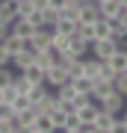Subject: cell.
<instances>
[{
  "label": "cell",
  "mask_w": 127,
  "mask_h": 133,
  "mask_svg": "<svg viewBox=\"0 0 127 133\" xmlns=\"http://www.w3.org/2000/svg\"><path fill=\"white\" fill-rule=\"evenodd\" d=\"M71 83H74V89H77V95H92V86H95V80H92V77H77V80H71Z\"/></svg>",
  "instance_id": "obj_17"
},
{
  "label": "cell",
  "mask_w": 127,
  "mask_h": 133,
  "mask_svg": "<svg viewBox=\"0 0 127 133\" xmlns=\"http://www.w3.org/2000/svg\"><path fill=\"white\" fill-rule=\"evenodd\" d=\"M98 38H112V27H109L106 18H98L95 21V42Z\"/></svg>",
  "instance_id": "obj_16"
},
{
  "label": "cell",
  "mask_w": 127,
  "mask_h": 133,
  "mask_svg": "<svg viewBox=\"0 0 127 133\" xmlns=\"http://www.w3.org/2000/svg\"><path fill=\"white\" fill-rule=\"evenodd\" d=\"M115 50H118V38H98V42H92V56H98V59H109Z\"/></svg>",
  "instance_id": "obj_3"
},
{
  "label": "cell",
  "mask_w": 127,
  "mask_h": 133,
  "mask_svg": "<svg viewBox=\"0 0 127 133\" xmlns=\"http://www.w3.org/2000/svg\"><path fill=\"white\" fill-rule=\"evenodd\" d=\"M53 124H56V130H62V124H65V112H62V109H53Z\"/></svg>",
  "instance_id": "obj_31"
},
{
  "label": "cell",
  "mask_w": 127,
  "mask_h": 133,
  "mask_svg": "<svg viewBox=\"0 0 127 133\" xmlns=\"http://www.w3.org/2000/svg\"><path fill=\"white\" fill-rule=\"evenodd\" d=\"M30 48L33 50H44V48H50L53 44V27H36V33L30 36Z\"/></svg>",
  "instance_id": "obj_2"
},
{
  "label": "cell",
  "mask_w": 127,
  "mask_h": 133,
  "mask_svg": "<svg viewBox=\"0 0 127 133\" xmlns=\"http://www.w3.org/2000/svg\"><path fill=\"white\" fill-rule=\"evenodd\" d=\"M118 48H124V50H127V33H124L121 38H118Z\"/></svg>",
  "instance_id": "obj_35"
},
{
  "label": "cell",
  "mask_w": 127,
  "mask_h": 133,
  "mask_svg": "<svg viewBox=\"0 0 127 133\" xmlns=\"http://www.w3.org/2000/svg\"><path fill=\"white\" fill-rule=\"evenodd\" d=\"M98 3H104V0H98Z\"/></svg>",
  "instance_id": "obj_40"
},
{
  "label": "cell",
  "mask_w": 127,
  "mask_h": 133,
  "mask_svg": "<svg viewBox=\"0 0 127 133\" xmlns=\"http://www.w3.org/2000/svg\"><path fill=\"white\" fill-rule=\"evenodd\" d=\"M36 115H38V109H36V104H30L27 109H21V112H18V118L24 121V133H27V127H30V124L36 121Z\"/></svg>",
  "instance_id": "obj_18"
},
{
  "label": "cell",
  "mask_w": 127,
  "mask_h": 133,
  "mask_svg": "<svg viewBox=\"0 0 127 133\" xmlns=\"http://www.w3.org/2000/svg\"><path fill=\"white\" fill-rule=\"evenodd\" d=\"M33 62H36V50L30 48V44H27V48H21L18 53H12V68H15V71H24V68L33 65Z\"/></svg>",
  "instance_id": "obj_6"
},
{
  "label": "cell",
  "mask_w": 127,
  "mask_h": 133,
  "mask_svg": "<svg viewBox=\"0 0 127 133\" xmlns=\"http://www.w3.org/2000/svg\"><path fill=\"white\" fill-rule=\"evenodd\" d=\"M0 124H3V121H0Z\"/></svg>",
  "instance_id": "obj_41"
},
{
  "label": "cell",
  "mask_w": 127,
  "mask_h": 133,
  "mask_svg": "<svg viewBox=\"0 0 127 133\" xmlns=\"http://www.w3.org/2000/svg\"><path fill=\"white\" fill-rule=\"evenodd\" d=\"M27 21L33 27H44V9H33V12L27 15Z\"/></svg>",
  "instance_id": "obj_25"
},
{
  "label": "cell",
  "mask_w": 127,
  "mask_h": 133,
  "mask_svg": "<svg viewBox=\"0 0 127 133\" xmlns=\"http://www.w3.org/2000/svg\"><path fill=\"white\" fill-rule=\"evenodd\" d=\"M56 130V124H53V115L50 112H38L36 121L27 127V133H53Z\"/></svg>",
  "instance_id": "obj_5"
},
{
  "label": "cell",
  "mask_w": 127,
  "mask_h": 133,
  "mask_svg": "<svg viewBox=\"0 0 127 133\" xmlns=\"http://www.w3.org/2000/svg\"><path fill=\"white\" fill-rule=\"evenodd\" d=\"M101 18V9H98V0H83L80 6V24H92V21Z\"/></svg>",
  "instance_id": "obj_8"
},
{
  "label": "cell",
  "mask_w": 127,
  "mask_h": 133,
  "mask_svg": "<svg viewBox=\"0 0 127 133\" xmlns=\"http://www.w3.org/2000/svg\"><path fill=\"white\" fill-rule=\"evenodd\" d=\"M56 95H59V101H74L77 98V89H74V83L68 80V83H62L59 89H56Z\"/></svg>",
  "instance_id": "obj_20"
},
{
  "label": "cell",
  "mask_w": 127,
  "mask_h": 133,
  "mask_svg": "<svg viewBox=\"0 0 127 133\" xmlns=\"http://www.w3.org/2000/svg\"><path fill=\"white\" fill-rule=\"evenodd\" d=\"M53 30H59V33H68V36H74V33H77V21H65V18H59Z\"/></svg>",
  "instance_id": "obj_22"
},
{
  "label": "cell",
  "mask_w": 127,
  "mask_h": 133,
  "mask_svg": "<svg viewBox=\"0 0 127 133\" xmlns=\"http://www.w3.org/2000/svg\"><path fill=\"white\" fill-rule=\"evenodd\" d=\"M9 33H15V36H18V38H24V42H30V36L36 33V27L30 24L27 18H15V24L9 27Z\"/></svg>",
  "instance_id": "obj_10"
},
{
  "label": "cell",
  "mask_w": 127,
  "mask_h": 133,
  "mask_svg": "<svg viewBox=\"0 0 127 133\" xmlns=\"http://www.w3.org/2000/svg\"><path fill=\"white\" fill-rule=\"evenodd\" d=\"M68 44H71V36H68V33H59V30H53V48L68 50Z\"/></svg>",
  "instance_id": "obj_21"
},
{
  "label": "cell",
  "mask_w": 127,
  "mask_h": 133,
  "mask_svg": "<svg viewBox=\"0 0 127 133\" xmlns=\"http://www.w3.org/2000/svg\"><path fill=\"white\" fill-rule=\"evenodd\" d=\"M21 74H24V77H30L33 83H44V68H38L36 62H33V65H27Z\"/></svg>",
  "instance_id": "obj_19"
},
{
  "label": "cell",
  "mask_w": 127,
  "mask_h": 133,
  "mask_svg": "<svg viewBox=\"0 0 127 133\" xmlns=\"http://www.w3.org/2000/svg\"><path fill=\"white\" fill-rule=\"evenodd\" d=\"M0 44H3V48L9 50V53H18L21 48H27V42H24V38H18L15 33H6V38H3Z\"/></svg>",
  "instance_id": "obj_14"
},
{
  "label": "cell",
  "mask_w": 127,
  "mask_h": 133,
  "mask_svg": "<svg viewBox=\"0 0 127 133\" xmlns=\"http://www.w3.org/2000/svg\"><path fill=\"white\" fill-rule=\"evenodd\" d=\"M98 104H101V109H106V112H115V115H121L124 112V104H127V98L121 95V92H112V95H106L104 101H98Z\"/></svg>",
  "instance_id": "obj_4"
},
{
  "label": "cell",
  "mask_w": 127,
  "mask_h": 133,
  "mask_svg": "<svg viewBox=\"0 0 127 133\" xmlns=\"http://www.w3.org/2000/svg\"><path fill=\"white\" fill-rule=\"evenodd\" d=\"M121 3H124V6H127V0H121Z\"/></svg>",
  "instance_id": "obj_39"
},
{
  "label": "cell",
  "mask_w": 127,
  "mask_h": 133,
  "mask_svg": "<svg viewBox=\"0 0 127 133\" xmlns=\"http://www.w3.org/2000/svg\"><path fill=\"white\" fill-rule=\"evenodd\" d=\"M6 33H9V27H6V24H0V42L6 38Z\"/></svg>",
  "instance_id": "obj_34"
},
{
  "label": "cell",
  "mask_w": 127,
  "mask_h": 133,
  "mask_svg": "<svg viewBox=\"0 0 127 133\" xmlns=\"http://www.w3.org/2000/svg\"><path fill=\"white\" fill-rule=\"evenodd\" d=\"M0 101H3V89H0Z\"/></svg>",
  "instance_id": "obj_38"
},
{
  "label": "cell",
  "mask_w": 127,
  "mask_h": 133,
  "mask_svg": "<svg viewBox=\"0 0 127 133\" xmlns=\"http://www.w3.org/2000/svg\"><path fill=\"white\" fill-rule=\"evenodd\" d=\"M77 33L92 44V42H95V21H92V24H77Z\"/></svg>",
  "instance_id": "obj_24"
},
{
  "label": "cell",
  "mask_w": 127,
  "mask_h": 133,
  "mask_svg": "<svg viewBox=\"0 0 127 133\" xmlns=\"http://www.w3.org/2000/svg\"><path fill=\"white\" fill-rule=\"evenodd\" d=\"M115 89H118V92H121V95L127 98V68L115 74Z\"/></svg>",
  "instance_id": "obj_26"
},
{
  "label": "cell",
  "mask_w": 127,
  "mask_h": 133,
  "mask_svg": "<svg viewBox=\"0 0 127 133\" xmlns=\"http://www.w3.org/2000/svg\"><path fill=\"white\" fill-rule=\"evenodd\" d=\"M68 50L74 53V56H86V53L92 50V44L86 42V38H83L80 33H74V36H71V44H68Z\"/></svg>",
  "instance_id": "obj_12"
},
{
  "label": "cell",
  "mask_w": 127,
  "mask_h": 133,
  "mask_svg": "<svg viewBox=\"0 0 127 133\" xmlns=\"http://www.w3.org/2000/svg\"><path fill=\"white\" fill-rule=\"evenodd\" d=\"M15 98H18V86H15V80H12V83L3 89V101H9V104H12Z\"/></svg>",
  "instance_id": "obj_30"
},
{
  "label": "cell",
  "mask_w": 127,
  "mask_h": 133,
  "mask_svg": "<svg viewBox=\"0 0 127 133\" xmlns=\"http://www.w3.org/2000/svg\"><path fill=\"white\" fill-rule=\"evenodd\" d=\"M36 65H38V68H44V71H47V68L53 65V56H50L47 50H36Z\"/></svg>",
  "instance_id": "obj_23"
},
{
  "label": "cell",
  "mask_w": 127,
  "mask_h": 133,
  "mask_svg": "<svg viewBox=\"0 0 127 133\" xmlns=\"http://www.w3.org/2000/svg\"><path fill=\"white\" fill-rule=\"evenodd\" d=\"M12 115H15V107L9 101H0V121H9Z\"/></svg>",
  "instance_id": "obj_27"
},
{
  "label": "cell",
  "mask_w": 127,
  "mask_h": 133,
  "mask_svg": "<svg viewBox=\"0 0 127 133\" xmlns=\"http://www.w3.org/2000/svg\"><path fill=\"white\" fill-rule=\"evenodd\" d=\"M68 80H71V77H68V71H65V65H62V62H53V65L44 71V83L50 86V89H59V86L68 83Z\"/></svg>",
  "instance_id": "obj_1"
},
{
  "label": "cell",
  "mask_w": 127,
  "mask_h": 133,
  "mask_svg": "<svg viewBox=\"0 0 127 133\" xmlns=\"http://www.w3.org/2000/svg\"><path fill=\"white\" fill-rule=\"evenodd\" d=\"M98 9H101V18H118L121 15V9H124V3L121 0H104V3H98Z\"/></svg>",
  "instance_id": "obj_11"
},
{
  "label": "cell",
  "mask_w": 127,
  "mask_h": 133,
  "mask_svg": "<svg viewBox=\"0 0 127 133\" xmlns=\"http://www.w3.org/2000/svg\"><path fill=\"white\" fill-rule=\"evenodd\" d=\"M121 121H124V133H127V109L121 112Z\"/></svg>",
  "instance_id": "obj_37"
},
{
  "label": "cell",
  "mask_w": 127,
  "mask_h": 133,
  "mask_svg": "<svg viewBox=\"0 0 127 133\" xmlns=\"http://www.w3.org/2000/svg\"><path fill=\"white\" fill-rule=\"evenodd\" d=\"M33 9H36V3H33V0H18V18H27Z\"/></svg>",
  "instance_id": "obj_28"
},
{
  "label": "cell",
  "mask_w": 127,
  "mask_h": 133,
  "mask_svg": "<svg viewBox=\"0 0 127 133\" xmlns=\"http://www.w3.org/2000/svg\"><path fill=\"white\" fill-rule=\"evenodd\" d=\"M118 18H121V24L127 27V6H124V9H121V15H118Z\"/></svg>",
  "instance_id": "obj_36"
},
{
  "label": "cell",
  "mask_w": 127,
  "mask_h": 133,
  "mask_svg": "<svg viewBox=\"0 0 127 133\" xmlns=\"http://www.w3.org/2000/svg\"><path fill=\"white\" fill-rule=\"evenodd\" d=\"M18 18V0H0V24L12 27Z\"/></svg>",
  "instance_id": "obj_7"
},
{
  "label": "cell",
  "mask_w": 127,
  "mask_h": 133,
  "mask_svg": "<svg viewBox=\"0 0 127 133\" xmlns=\"http://www.w3.org/2000/svg\"><path fill=\"white\" fill-rule=\"evenodd\" d=\"M65 3H68V0H47V6H50V9H62Z\"/></svg>",
  "instance_id": "obj_33"
},
{
  "label": "cell",
  "mask_w": 127,
  "mask_h": 133,
  "mask_svg": "<svg viewBox=\"0 0 127 133\" xmlns=\"http://www.w3.org/2000/svg\"><path fill=\"white\" fill-rule=\"evenodd\" d=\"M36 109L38 112H53V109H59V95L56 89H47V95L42 101H36Z\"/></svg>",
  "instance_id": "obj_9"
},
{
  "label": "cell",
  "mask_w": 127,
  "mask_h": 133,
  "mask_svg": "<svg viewBox=\"0 0 127 133\" xmlns=\"http://www.w3.org/2000/svg\"><path fill=\"white\" fill-rule=\"evenodd\" d=\"M62 130H65V133H83L80 115H77V112H68V115H65V124H62Z\"/></svg>",
  "instance_id": "obj_15"
},
{
  "label": "cell",
  "mask_w": 127,
  "mask_h": 133,
  "mask_svg": "<svg viewBox=\"0 0 127 133\" xmlns=\"http://www.w3.org/2000/svg\"><path fill=\"white\" fill-rule=\"evenodd\" d=\"M0 65H12V53L3 48V44H0Z\"/></svg>",
  "instance_id": "obj_32"
},
{
  "label": "cell",
  "mask_w": 127,
  "mask_h": 133,
  "mask_svg": "<svg viewBox=\"0 0 127 133\" xmlns=\"http://www.w3.org/2000/svg\"><path fill=\"white\" fill-rule=\"evenodd\" d=\"M56 21H59V9H50L47 6L44 9V27H56Z\"/></svg>",
  "instance_id": "obj_29"
},
{
  "label": "cell",
  "mask_w": 127,
  "mask_h": 133,
  "mask_svg": "<svg viewBox=\"0 0 127 133\" xmlns=\"http://www.w3.org/2000/svg\"><path fill=\"white\" fill-rule=\"evenodd\" d=\"M106 62H109V68H112L115 74H118V71H124V68H127V50H124V48H118Z\"/></svg>",
  "instance_id": "obj_13"
}]
</instances>
